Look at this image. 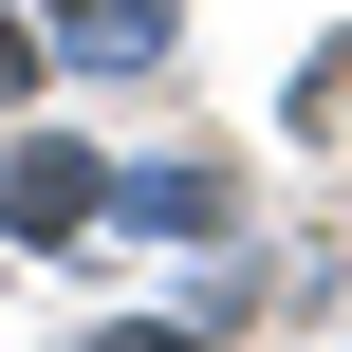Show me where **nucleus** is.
<instances>
[{"label": "nucleus", "mask_w": 352, "mask_h": 352, "mask_svg": "<svg viewBox=\"0 0 352 352\" xmlns=\"http://www.w3.org/2000/svg\"><path fill=\"white\" fill-rule=\"evenodd\" d=\"M93 204H111V167H93V148H56V130H37L19 167H0V223H19V241H74Z\"/></svg>", "instance_id": "1"}, {"label": "nucleus", "mask_w": 352, "mask_h": 352, "mask_svg": "<svg viewBox=\"0 0 352 352\" xmlns=\"http://www.w3.org/2000/svg\"><path fill=\"white\" fill-rule=\"evenodd\" d=\"M56 19H74L93 56H148V37H167V0H56Z\"/></svg>", "instance_id": "2"}, {"label": "nucleus", "mask_w": 352, "mask_h": 352, "mask_svg": "<svg viewBox=\"0 0 352 352\" xmlns=\"http://www.w3.org/2000/svg\"><path fill=\"white\" fill-rule=\"evenodd\" d=\"M0 93H37V37H19V19H0Z\"/></svg>", "instance_id": "3"}]
</instances>
